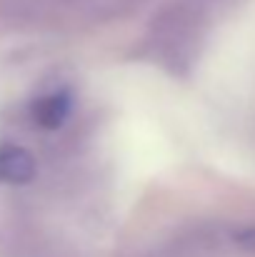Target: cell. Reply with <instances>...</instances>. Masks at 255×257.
Here are the masks:
<instances>
[{
	"mask_svg": "<svg viewBox=\"0 0 255 257\" xmlns=\"http://www.w3.org/2000/svg\"><path fill=\"white\" fill-rule=\"evenodd\" d=\"M33 175H35V160L28 150L13 145L0 148V182L23 185L33 180Z\"/></svg>",
	"mask_w": 255,
	"mask_h": 257,
	"instance_id": "6da1fadb",
	"label": "cell"
},
{
	"mask_svg": "<svg viewBox=\"0 0 255 257\" xmlns=\"http://www.w3.org/2000/svg\"><path fill=\"white\" fill-rule=\"evenodd\" d=\"M70 112V97L65 92H53V95H45L40 100L33 102L30 107V115H33V122L45 127V130H58L65 117Z\"/></svg>",
	"mask_w": 255,
	"mask_h": 257,
	"instance_id": "7a4b0ae2",
	"label": "cell"
}]
</instances>
